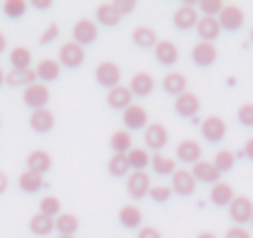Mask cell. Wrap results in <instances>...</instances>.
Here are the masks:
<instances>
[{
  "label": "cell",
  "instance_id": "cell-1",
  "mask_svg": "<svg viewBox=\"0 0 253 238\" xmlns=\"http://www.w3.org/2000/svg\"><path fill=\"white\" fill-rule=\"evenodd\" d=\"M228 216H231V221L233 223H248L251 221V216H253V201L248 198V196H236L233 201H231V206H228Z\"/></svg>",
  "mask_w": 253,
  "mask_h": 238
},
{
  "label": "cell",
  "instance_id": "cell-2",
  "mask_svg": "<svg viewBox=\"0 0 253 238\" xmlns=\"http://www.w3.org/2000/svg\"><path fill=\"white\" fill-rule=\"evenodd\" d=\"M152 189V181H149V174L147 171H132L126 176V191H129L132 198H142L147 196Z\"/></svg>",
  "mask_w": 253,
  "mask_h": 238
},
{
  "label": "cell",
  "instance_id": "cell-3",
  "mask_svg": "<svg viewBox=\"0 0 253 238\" xmlns=\"http://www.w3.org/2000/svg\"><path fill=\"white\" fill-rule=\"evenodd\" d=\"M201 134H204L206 142L218 144V142L226 137V122H223L221 117H206L204 124H201Z\"/></svg>",
  "mask_w": 253,
  "mask_h": 238
},
{
  "label": "cell",
  "instance_id": "cell-4",
  "mask_svg": "<svg viewBox=\"0 0 253 238\" xmlns=\"http://www.w3.org/2000/svg\"><path fill=\"white\" fill-rule=\"evenodd\" d=\"M94 77H97V82L102 84V87H117L119 84V77H122V70L114 65V62H102V65H97V72H94Z\"/></svg>",
  "mask_w": 253,
  "mask_h": 238
},
{
  "label": "cell",
  "instance_id": "cell-5",
  "mask_svg": "<svg viewBox=\"0 0 253 238\" xmlns=\"http://www.w3.org/2000/svg\"><path fill=\"white\" fill-rule=\"evenodd\" d=\"M144 142L149 149H164L167 142H169V132L164 124L154 122V124H147V132H144Z\"/></svg>",
  "mask_w": 253,
  "mask_h": 238
},
{
  "label": "cell",
  "instance_id": "cell-6",
  "mask_svg": "<svg viewBox=\"0 0 253 238\" xmlns=\"http://www.w3.org/2000/svg\"><path fill=\"white\" fill-rule=\"evenodd\" d=\"M218 25H221V30H238L243 25V10L238 5H223V10L218 15Z\"/></svg>",
  "mask_w": 253,
  "mask_h": 238
},
{
  "label": "cell",
  "instance_id": "cell-7",
  "mask_svg": "<svg viewBox=\"0 0 253 238\" xmlns=\"http://www.w3.org/2000/svg\"><path fill=\"white\" fill-rule=\"evenodd\" d=\"M216 57H218V52H216V45H211V42H196L194 50H191V60H194L199 67L213 65Z\"/></svg>",
  "mask_w": 253,
  "mask_h": 238
},
{
  "label": "cell",
  "instance_id": "cell-8",
  "mask_svg": "<svg viewBox=\"0 0 253 238\" xmlns=\"http://www.w3.org/2000/svg\"><path fill=\"white\" fill-rule=\"evenodd\" d=\"M23 99H25L28 107H33V109H42V107L47 104V99H50V89H47L45 84H30V87H25Z\"/></svg>",
  "mask_w": 253,
  "mask_h": 238
},
{
  "label": "cell",
  "instance_id": "cell-9",
  "mask_svg": "<svg viewBox=\"0 0 253 238\" xmlns=\"http://www.w3.org/2000/svg\"><path fill=\"white\" fill-rule=\"evenodd\" d=\"M171 184H174V191H176L179 196H191V194L196 191V179H194V174H191V171H184V169H179V171L171 174Z\"/></svg>",
  "mask_w": 253,
  "mask_h": 238
},
{
  "label": "cell",
  "instance_id": "cell-10",
  "mask_svg": "<svg viewBox=\"0 0 253 238\" xmlns=\"http://www.w3.org/2000/svg\"><path fill=\"white\" fill-rule=\"evenodd\" d=\"M147 109L142 107V104H129L124 109V124H126V129H142V127H147L149 122H147Z\"/></svg>",
  "mask_w": 253,
  "mask_h": 238
},
{
  "label": "cell",
  "instance_id": "cell-11",
  "mask_svg": "<svg viewBox=\"0 0 253 238\" xmlns=\"http://www.w3.org/2000/svg\"><path fill=\"white\" fill-rule=\"evenodd\" d=\"M72 35H75V42L82 47V45H92L97 40V25L92 20H80L75 28H72Z\"/></svg>",
  "mask_w": 253,
  "mask_h": 238
},
{
  "label": "cell",
  "instance_id": "cell-12",
  "mask_svg": "<svg viewBox=\"0 0 253 238\" xmlns=\"http://www.w3.org/2000/svg\"><path fill=\"white\" fill-rule=\"evenodd\" d=\"M60 62L65 67H80L84 62V50L77 42H65L60 47Z\"/></svg>",
  "mask_w": 253,
  "mask_h": 238
},
{
  "label": "cell",
  "instance_id": "cell-13",
  "mask_svg": "<svg viewBox=\"0 0 253 238\" xmlns=\"http://www.w3.org/2000/svg\"><path fill=\"white\" fill-rule=\"evenodd\" d=\"M176 114L179 117H189V119H194L196 114H199V97L194 94V92H184V94H179L176 97Z\"/></svg>",
  "mask_w": 253,
  "mask_h": 238
},
{
  "label": "cell",
  "instance_id": "cell-14",
  "mask_svg": "<svg viewBox=\"0 0 253 238\" xmlns=\"http://www.w3.org/2000/svg\"><path fill=\"white\" fill-rule=\"evenodd\" d=\"M191 174H194L196 181H204V184H218L221 181V171L213 166V161H204V159L196 161Z\"/></svg>",
  "mask_w": 253,
  "mask_h": 238
},
{
  "label": "cell",
  "instance_id": "cell-15",
  "mask_svg": "<svg viewBox=\"0 0 253 238\" xmlns=\"http://www.w3.org/2000/svg\"><path fill=\"white\" fill-rule=\"evenodd\" d=\"M52 124H55V114H52L47 107H42V109H33V114H30V127H33L35 132L45 134V132L52 129Z\"/></svg>",
  "mask_w": 253,
  "mask_h": 238
},
{
  "label": "cell",
  "instance_id": "cell-16",
  "mask_svg": "<svg viewBox=\"0 0 253 238\" xmlns=\"http://www.w3.org/2000/svg\"><path fill=\"white\" fill-rule=\"evenodd\" d=\"M196 23H199V13H196L194 3H186V5H181V8L174 13V25H176L179 30L196 28Z\"/></svg>",
  "mask_w": 253,
  "mask_h": 238
},
{
  "label": "cell",
  "instance_id": "cell-17",
  "mask_svg": "<svg viewBox=\"0 0 253 238\" xmlns=\"http://www.w3.org/2000/svg\"><path fill=\"white\" fill-rule=\"evenodd\" d=\"M28 171H33V174H45L50 166H52V157L47 154V152H42V149H35V152H30L28 154Z\"/></svg>",
  "mask_w": 253,
  "mask_h": 238
},
{
  "label": "cell",
  "instance_id": "cell-18",
  "mask_svg": "<svg viewBox=\"0 0 253 238\" xmlns=\"http://www.w3.org/2000/svg\"><path fill=\"white\" fill-rule=\"evenodd\" d=\"M107 104H109L112 109H126V107L132 104V92H129V87H122V84L112 87L109 94H107Z\"/></svg>",
  "mask_w": 253,
  "mask_h": 238
},
{
  "label": "cell",
  "instance_id": "cell-19",
  "mask_svg": "<svg viewBox=\"0 0 253 238\" xmlns=\"http://www.w3.org/2000/svg\"><path fill=\"white\" fill-rule=\"evenodd\" d=\"M154 52H157L159 65H164V67H171V65H176V60H179V50H176V45H174V42H169V40L157 42Z\"/></svg>",
  "mask_w": 253,
  "mask_h": 238
},
{
  "label": "cell",
  "instance_id": "cell-20",
  "mask_svg": "<svg viewBox=\"0 0 253 238\" xmlns=\"http://www.w3.org/2000/svg\"><path fill=\"white\" fill-rule=\"evenodd\" d=\"M176 154L184 164H196V161H201V144L194 142V139H184L176 147Z\"/></svg>",
  "mask_w": 253,
  "mask_h": 238
},
{
  "label": "cell",
  "instance_id": "cell-21",
  "mask_svg": "<svg viewBox=\"0 0 253 238\" xmlns=\"http://www.w3.org/2000/svg\"><path fill=\"white\" fill-rule=\"evenodd\" d=\"M196 30H199V38L201 42H213L221 33V25H218V18H201L196 23Z\"/></svg>",
  "mask_w": 253,
  "mask_h": 238
},
{
  "label": "cell",
  "instance_id": "cell-22",
  "mask_svg": "<svg viewBox=\"0 0 253 238\" xmlns=\"http://www.w3.org/2000/svg\"><path fill=\"white\" fill-rule=\"evenodd\" d=\"M152 89H154V77H152L149 72H137V75L132 77V87H129L132 94L147 97V94H152Z\"/></svg>",
  "mask_w": 253,
  "mask_h": 238
},
{
  "label": "cell",
  "instance_id": "cell-23",
  "mask_svg": "<svg viewBox=\"0 0 253 238\" xmlns=\"http://www.w3.org/2000/svg\"><path fill=\"white\" fill-rule=\"evenodd\" d=\"M126 161H129V169H134V171H144V169L152 164V157H149L147 149L132 147L129 152H126Z\"/></svg>",
  "mask_w": 253,
  "mask_h": 238
},
{
  "label": "cell",
  "instance_id": "cell-24",
  "mask_svg": "<svg viewBox=\"0 0 253 238\" xmlns=\"http://www.w3.org/2000/svg\"><path fill=\"white\" fill-rule=\"evenodd\" d=\"M233 198L236 196H233L231 184H223V181L213 184V189H211V203H216V206H231Z\"/></svg>",
  "mask_w": 253,
  "mask_h": 238
},
{
  "label": "cell",
  "instance_id": "cell-25",
  "mask_svg": "<svg viewBox=\"0 0 253 238\" xmlns=\"http://www.w3.org/2000/svg\"><path fill=\"white\" fill-rule=\"evenodd\" d=\"M162 87H164V92H169V94H184L186 92V77L181 75V72H169L167 77H164V82H162Z\"/></svg>",
  "mask_w": 253,
  "mask_h": 238
},
{
  "label": "cell",
  "instance_id": "cell-26",
  "mask_svg": "<svg viewBox=\"0 0 253 238\" xmlns=\"http://www.w3.org/2000/svg\"><path fill=\"white\" fill-rule=\"evenodd\" d=\"M35 77H38L35 70L28 67V70H13L10 75H5V82L10 87H20V84H28L30 87V84H35Z\"/></svg>",
  "mask_w": 253,
  "mask_h": 238
},
{
  "label": "cell",
  "instance_id": "cell-27",
  "mask_svg": "<svg viewBox=\"0 0 253 238\" xmlns=\"http://www.w3.org/2000/svg\"><path fill=\"white\" fill-rule=\"evenodd\" d=\"M30 231H33L35 236H50V233L55 231V218H47V216H42V213H35V216L30 218Z\"/></svg>",
  "mask_w": 253,
  "mask_h": 238
},
{
  "label": "cell",
  "instance_id": "cell-28",
  "mask_svg": "<svg viewBox=\"0 0 253 238\" xmlns=\"http://www.w3.org/2000/svg\"><path fill=\"white\" fill-rule=\"evenodd\" d=\"M109 147L114 149V154H126V152L132 149V134L126 132V129L114 132V134H112V139H109Z\"/></svg>",
  "mask_w": 253,
  "mask_h": 238
},
{
  "label": "cell",
  "instance_id": "cell-29",
  "mask_svg": "<svg viewBox=\"0 0 253 238\" xmlns=\"http://www.w3.org/2000/svg\"><path fill=\"white\" fill-rule=\"evenodd\" d=\"M97 20L102 23V25H119V20H122V15H119V10L114 8V3H104V5H99L97 8Z\"/></svg>",
  "mask_w": 253,
  "mask_h": 238
},
{
  "label": "cell",
  "instance_id": "cell-30",
  "mask_svg": "<svg viewBox=\"0 0 253 238\" xmlns=\"http://www.w3.org/2000/svg\"><path fill=\"white\" fill-rule=\"evenodd\" d=\"M55 228L60 231V236H75V231L80 228V221L72 213H60L55 218Z\"/></svg>",
  "mask_w": 253,
  "mask_h": 238
},
{
  "label": "cell",
  "instance_id": "cell-31",
  "mask_svg": "<svg viewBox=\"0 0 253 238\" xmlns=\"http://www.w3.org/2000/svg\"><path fill=\"white\" fill-rule=\"evenodd\" d=\"M35 75H38L42 82H55V79L60 77V65H57L55 60H42V62L38 65Z\"/></svg>",
  "mask_w": 253,
  "mask_h": 238
},
{
  "label": "cell",
  "instance_id": "cell-32",
  "mask_svg": "<svg viewBox=\"0 0 253 238\" xmlns=\"http://www.w3.org/2000/svg\"><path fill=\"white\" fill-rule=\"evenodd\" d=\"M132 38H134V42H137L139 47H157V33H154L152 28H147V25H139V28L132 33Z\"/></svg>",
  "mask_w": 253,
  "mask_h": 238
},
{
  "label": "cell",
  "instance_id": "cell-33",
  "mask_svg": "<svg viewBox=\"0 0 253 238\" xmlns=\"http://www.w3.org/2000/svg\"><path fill=\"white\" fill-rule=\"evenodd\" d=\"M20 189L23 191H28V194H35V191H40L42 186H45V179L40 176V174H33V171H25V174H20Z\"/></svg>",
  "mask_w": 253,
  "mask_h": 238
},
{
  "label": "cell",
  "instance_id": "cell-34",
  "mask_svg": "<svg viewBox=\"0 0 253 238\" xmlns=\"http://www.w3.org/2000/svg\"><path fill=\"white\" fill-rule=\"evenodd\" d=\"M119 221H122L126 228H137V226L142 223V211L129 203V206H124V208L119 211Z\"/></svg>",
  "mask_w": 253,
  "mask_h": 238
},
{
  "label": "cell",
  "instance_id": "cell-35",
  "mask_svg": "<svg viewBox=\"0 0 253 238\" xmlns=\"http://www.w3.org/2000/svg\"><path fill=\"white\" fill-rule=\"evenodd\" d=\"M30 60H33V55H30L28 47H15V50L10 52V65H13V70H28V67H30Z\"/></svg>",
  "mask_w": 253,
  "mask_h": 238
},
{
  "label": "cell",
  "instance_id": "cell-36",
  "mask_svg": "<svg viewBox=\"0 0 253 238\" xmlns=\"http://www.w3.org/2000/svg\"><path fill=\"white\" fill-rule=\"evenodd\" d=\"M109 174L112 176H126V174H129V161H126V154H112V159H109Z\"/></svg>",
  "mask_w": 253,
  "mask_h": 238
},
{
  "label": "cell",
  "instance_id": "cell-37",
  "mask_svg": "<svg viewBox=\"0 0 253 238\" xmlns=\"http://www.w3.org/2000/svg\"><path fill=\"white\" fill-rule=\"evenodd\" d=\"M152 169L159 174V176H171L174 171H176V164L171 161V159H167V157H152Z\"/></svg>",
  "mask_w": 253,
  "mask_h": 238
},
{
  "label": "cell",
  "instance_id": "cell-38",
  "mask_svg": "<svg viewBox=\"0 0 253 238\" xmlns=\"http://www.w3.org/2000/svg\"><path fill=\"white\" fill-rule=\"evenodd\" d=\"M233 164H236V154L228 152V149H221V152L213 157V166H216L221 174L228 171V169H233Z\"/></svg>",
  "mask_w": 253,
  "mask_h": 238
},
{
  "label": "cell",
  "instance_id": "cell-39",
  "mask_svg": "<svg viewBox=\"0 0 253 238\" xmlns=\"http://www.w3.org/2000/svg\"><path fill=\"white\" fill-rule=\"evenodd\" d=\"M60 198L57 196H45L42 201H40V213L42 216H47V218H57L60 216Z\"/></svg>",
  "mask_w": 253,
  "mask_h": 238
},
{
  "label": "cell",
  "instance_id": "cell-40",
  "mask_svg": "<svg viewBox=\"0 0 253 238\" xmlns=\"http://www.w3.org/2000/svg\"><path fill=\"white\" fill-rule=\"evenodd\" d=\"M25 8H28L25 0H5V3H3V13L8 18H23Z\"/></svg>",
  "mask_w": 253,
  "mask_h": 238
},
{
  "label": "cell",
  "instance_id": "cell-41",
  "mask_svg": "<svg viewBox=\"0 0 253 238\" xmlns=\"http://www.w3.org/2000/svg\"><path fill=\"white\" fill-rule=\"evenodd\" d=\"M223 5H226V3H221V0H201V3H199V8L204 10V18H216V15H221Z\"/></svg>",
  "mask_w": 253,
  "mask_h": 238
},
{
  "label": "cell",
  "instance_id": "cell-42",
  "mask_svg": "<svg viewBox=\"0 0 253 238\" xmlns=\"http://www.w3.org/2000/svg\"><path fill=\"white\" fill-rule=\"evenodd\" d=\"M238 122L243 127H253V104L251 102H246V104L238 107Z\"/></svg>",
  "mask_w": 253,
  "mask_h": 238
},
{
  "label": "cell",
  "instance_id": "cell-43",
  "mask_svg": "<svg viewBox=\"0 0 253 238\" xmlns=\"http://www.w3.org/2000/svg\"><path fill=\"white\" fill-rule=\"evenodd\" d=\"M171 191H174V189H169V186H152V189H149V196H152L157 203H167L169 196H171Z\"/></svg>",
  "mask_w": 253,
  "mask_h": 238
},
{
  "label": "cell",
  "instance_id": "cell-44",
  "mask_svg": "<svg viewBox=\"0 0 253 238\" xmlns=\"http://www.w3.org/2000/svg\"><path fill=\"white\" fill-rule=\"evenodd\" d=\"M134 0H119V3H114V8L119 10V15H126V13H132L134 10Z\"/></svg>",
  "mask_w": 253,
  "mask_h": 238
},
{
  "label": "cell",
  "instance_id": "cell-45",
  "mask_svg": "<svg viewBox=\"0 0 253 238\" xmlns=\"http://www.w3.org/2000/svg\"><path fill=\"white\" fill-rule=\"evenodd\" d=\"M226 238H251V233L243 226H233V228L226 231Z\"/></svg>",
  "mask_w": 253,
  "mask_h": 238
},
{
  "label": "cell",
  "instance_id": "cell-46",
  "mask_svg": "<svg viewBox=\"0 0 253 238\" xmlns=\"http://www.w3.org/2000/svg\"><path fill=\"white\" fill-rule=\"evenodd\" d=\"M57 33H60V28H57V25H50V28L45 30V35L40 38V45H47V42H52V40L57 38Z\"/></svg>",
  "mask_w": 253,
  "mask_h": 238
},
{
  "label": "cell",
  "instance_id": "cell-47",
  "mask_svg": "<svg viewBox=\"0 0 253 238\" xmlns=\"http://www.w3.org/2000/svg\"><path fill=\"white\" fill-rule=\"evenodd\" d=\"M139 238H162V233H159L157 228L147 226V228H142V231H139Z\"/></svg>",
  "mask_w": 253,
  "mask_h": 238
},
{
  "label": "cell",
  "instance_id": "cell-48",
  "mask_svg": "<svg viewBox=\"0 0 253 238\" xmlns=\"http://www.w3.org/2000/svg\"><path fill=\"white\" fill-rule=\"evenodd\" d=\"M38 10H47L50 5H52V0H35V3H33Z\"/></svg>",
  "mask_w": 253,
  "mask_h": 238
},
{
  "label": "cell",
  "instance_id": "cell-49",
  "mask_svg": "<svg viewBox=\"0 0 253 238\" xmlns=\"http://www.w3.org/2000/svg\"><path fill=\"white\" fill-rule=\"evenodd\" d=\"M243 154H246V157L253 161V139H248V142H246V149H243Z\"/></svg>",
  "mask_w": 253,
  "mask_h": 238
},
{
  "label": "cell",
  "instance_id": "cell-50",
  "mask_svg": "<svg viewBox=\"0 0 253 238\" xmlns=\"http://www.w3.org/2000/svg\"><path fill=\"white\" fill-rule=\"evenodd\" d=\"M5 189H8V176H5L3 171H0V194H3Z\"/></svg>",
  "mask_w": 253,
  "mask_h": 238
},
{
  "label": "cell",
  "instance_id": "cell-51",
  "mask_svg": "<svg viewBox=\"0 0 253 238\" xmlns=\"http://www.w3.org/2000/svg\"><path fill=\"white\" fill-rule=\"evenodd\" d=\"M196 238H216V233H211V231H204V233H199Z\"/></svg>",
  "mask_w": 253,
  "mask_h": 238
},
{
  "label": "cell",
  "instance_id": "cell-52",
  "mask_svg": "<svg viewBox=\"0 0 253 238\" xmlns=\"http://www.w3.org/2000/svg\"><path fill=\"white\" fill-rule=\"evenodd\" d=\"M3 50H5V35L0 33V52H3Z\"/></svg>",
  "mask_w": 253,
  "mask_h": 238
},
{
  "label": "cell",
  "instance_id": "cell-53",
  "mask_svg": "<svg viewBox=\"0 0 253 238\" xmlns=\"http://www.w3.org/2000/svg\"><path fill=\"white\" fill-rule=\"evenodd\" d=\"M5 82V75H3V70H0V84H3Z\"/></svg>",
  "mask_w": 253,
  "mask_h": 238
},
{
  "label": "cell",
  "instance_id": "cell-54",
  "mask_svg": "<svg viewBox=\"0 0 253 238\" xmlns=\"http://www.w3.org/2000/svg\"><path fill=\"white\" fill-rule=\"evenodd\" d=\"M60 238H75V236H60Z\"/></svg>",
  "mask_w": 253,
  "mask_h": 238
},
{
  "label": "cell",
  "instance_id": "cell-55",
  "mask_svg": "<svg viewBox=\"0 0 253 238\" xmlns=\"http://www.w3.org/2000/svg\"><path fill=\"white\" fill-rule=\"evenodd\" d=\"M251 42H253V30H251Z\"/></svg>",
  "mask_w": 253,
  "mask_h": 238
},
{
  "label": "cell",
  "instance_id": "cell-56",
  "mask_svg": "<svg viewBox=\"0 0 253 238\" xmlns=\"http://www.w3.org/2000/svg\"><path fill=\"white\" fill-rule=\"evenodd\" d=\"M251 223H253V216H251Z\"/></svg>",
  "mask_w": 253,
  "mask_h": 238
}]
</instances>
